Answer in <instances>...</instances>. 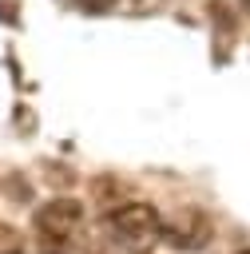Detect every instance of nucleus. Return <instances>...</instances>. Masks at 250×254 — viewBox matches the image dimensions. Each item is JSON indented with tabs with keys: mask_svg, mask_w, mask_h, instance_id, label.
<instances>
[{
	"mask_svg": "<svg viewBox=\"0 0 250 254\" xmlns=\"http://www.w3.org/2000/svg\"><path fill=\"white\" fill-rule=\"evenodd\" d=\"M107 238L127 254H151L163 238V214L147 202H123L107 214Z\"/></svg>",
	"mask_w": 250,
	"mask_h": 254,
	"instance_id": "1",
	"label": "nucleus"
},
{
	"mask_svg": "<svg viewBox=\"0 0 250 254\" xmlns=\"http://www.w3.org/2000/svg\"><path fill=\"white\" fill-rule=\"evenodd\" d=\"M210 214L198 210V206H183L175 210L171 218H163V238L175 246V250H202L206 238H210Z\"/></svg>",
	"mask_w": 250,
	"mask_h": 254,
	"instance_id": "3",
	"label": "nucleus"
},
{
	"mask_svg": "<svg viewBox=\"0 0 250 254\" xmlns=\"http://www.w3.org/2000/svg\"><path fill=\"white\" fill-rule=\"evenodd\" d=\"M242 254H250V250H242Z\"/></svg>",
	"mask_w": 250,
	"mask_h": 254,
	"instance_id": "6",
	"label": "nucleus"
},
{
	"mask_svg": "<svg viewBox=\"0 0 250 254\" xmlns=\"http://www.w3.org/2000/svg\"><path fill=\"white\" fill-rule=\"evenodd\" d=\"M32 226H36V250L40 254H63L83 226V206L75 198H52L36 210Z\"/></svg>",
	"mask_w": 250,
	"mask_h": 254,
	"instance_id": "2",
	"label": "nucleus"
},
{
	"mask_svg": "<svg viewBox=\"0 0 250 254\" xmlns=\"http://www.w3.org/2000/svg\"><path fill=\"white\" fill-rule=\"evenodd\" d=\"M242 4H246V8H250V0H242Z\"/></svg>",
	"mask_w": 250,
	"mask_h": 254,
	"instance_id": "5",
	"label": "nucleus"
},
{
	"mask_svg": "<svg viewBox=\"0 0 250 254\" xmlns=\"http://www.w3.org/2000/svg\"><path fill=\"white\" fill-rule=\"evenodd\" d=\"M20 250H24L20 230H16V226H8V222H0V254H20Z\"/></svg>",
	"mask_w": 250,
	"mask_h": 254,
	"instance_id": "4",
	"label": "nucleus"
}]
</instances>
